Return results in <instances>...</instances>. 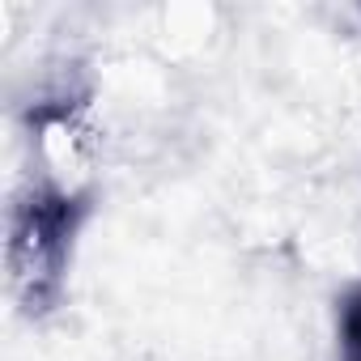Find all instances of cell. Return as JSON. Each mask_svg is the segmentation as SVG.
I'll return each instance as SVG.
<instances>
[{"label": "cell", "instance_id": "1", "mask_svg": "<svg viewBox=\"0 0 361 361\" xmlns=\"http://www.w3.org/2000/svg\"><path fill=\"white\" fill-rule=\"evenodd\" d=\"M344 353L348 361H361V293L344 306Z\"/></svg>", "mask_w": 361, "mask_h": 361}]
</instances>
